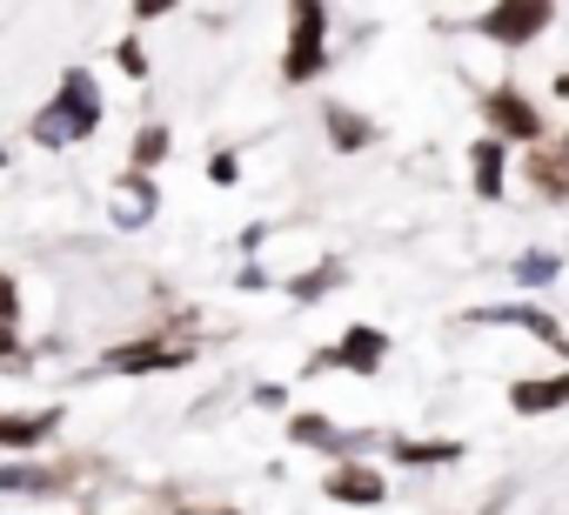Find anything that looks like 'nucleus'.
Masks as SVG:
<instances>
[{
    "label": "nucleus",
    "instance_id": "f3484780",
    "mask_svg": "<svg viewBox=\"0 0 569 515\" xmlns=\"http://www.w3.org/2000/svg\"><path fill=\"white\" fill-rule=\"evenodd\" d=\"M449 442H402V462H449Z\"/></svg>",
    "mask_w": 569,
    "mask_h": 515
},
{
    "label": "nucleus",
    "instance_id": "39448f33",
    "mask_svg": "<svg viewBox=\"0 0 569 515\" xmlns=\"http://www.w3.org/2000/svg\"><path fill=\"white\" fill-rule=\"evenodd\" d=\"M329 355H336V368L376 375V368H382V355H389V335H382V329H349V335H342V349H329Z\"/></svg>",
    "mask_w": 569,
    "mask_h": 515
},
{
    "label": "nucleus",
    "instance_id": "a211bd4d",
    "mask_svg": "<svg viewBox=\"0 0 569 515\" xmlns=\"http://www.w3.org/2000/svg\"><path fill=\"white\" fill-rule=\"evenodd\" d=\"M14 315H21V295H14L8 275H0V329H14Z\"/></svg>",
    "mask_w": 569,
    "mask_h": 515
},
{
    "label": "nucleus",
    "instance_id": "7ed1b4c3",
    "mask_svg": "<svg viewBox=\"0 0 569 515\" xmlns=\"http://www.w3.org/2000/svg\"><path fill=\"white\" fill-rule=\"evenodd\" d=\"M482 114H489V128H496V141H542V114H536V101H522L516 88H489L482 94Z\"/></svg>",
    "mask_w": 569,
    "mask_h": 515
},
{
    "label": "nucleus",
    "instance_id": "2eb2a0df",
    "mask_svg": "<svg viewBox=\"0 0 569 515\" xmlns=\"http://www.w3.org/2000/svg\"><path fill=\"white\" fill-rule=\"evenodd\" d=\"M134 161H141V168L168 161V128H141V141H134Z\"/></svg>",
    "mask_w": 569,
    "mask_h": 515
},
{
    "label": "nucleus",
    "instance_id": "dca6fc26",
    "mask_svg": "<svg viewBox=\"0 0 569 515\" xmlns=\"http://www.w3.org/2000/svg\"><path fill=\"white\" fill-rule=\"evenodd\" d=\"M296 442H322V448H336L342 435H336V428H329L322 415H296Z\"/></svg>",
    "mask_w": 569,
    "mask_h": 515
},
{
    "label": "nucleus",
    "instance_id": "4be33fe9",
    "mask_svg": "<svg viewBox=\"0 0 569 515\" xmlns=\"http://www.w3.org/2000/svg\"><path fill=\"white\" fill-rule=\"evenodd\" d=\"M562 154H569V141H562Z\"/></svg>",
    "mask_w": 569,
    "mask_h": 515
},
{
    "label": "nucleus",
    "instance_id": "4468645a",
    "mask_svg": "<svg viewBox=\"0 0 569 515\" xmlns=\"http://www.w3.org/2000/svg\"><path fill=\"white\" fill-rule=\"evenodd\" d=\"M329 128H336L342 148H362V141H369V121H356L349 108H329Z\"/></svg>",
    "mask_w": 569,
    "mask_h": 515
},
{
    "label": "nucleus",
    "instance_id": "0eeeda50",
    "mask_svg": "<svg viewBox=\"0 0 569 515\" xmlns=\"http://www.w3.org/2000/svg\"><path fill=\"white\" fill-rule=\"evenodd\" d=\"M522 168H529V188H536V194L569 201V154H562V148H536Z\"/></svg>",
    "mask_w": 569,
    "mask_h": 515
},
{
    "label": "nucleus",
    "instance_id": "9d476101",
    "mask_svg": "<svg viewBox=\"0 0 569 515\" xmlns=\"http://www.w3.org/2000/svg\"><path fill=\"white\" fill-rule=\"evenodd\" d=\"M322 488H329L336 502H382V495H389L376 468H336V475H329Z\"/></svg>",
    "mask_w": 569,
    "mask_h": 515
},
{
    "label": "nucleus",
    "instance_id": "412c9836",
    "mask_svg": "<svg viewBox=\"0 0 569 515\" xmlns=\"http://www.w3.org/2000/svg\"><path fill=\"white\" fill-rule=\"evenodd\" d=\"M194 515H234V508H194Z\"/></svg>",
    "mask_w": 569,
    "mask_h": 515
},
{
    "label": "nucleus",
    "instance_id": "f8f14e48",
    "mask_svg": "<svg viewBox=\"0 0 569 515\" xmlns=\"http://www.w3.org/2000/svg\"><path fill=\"white\" fill-rule=\"evenodd\" d=\"M502 154H509V148H502L496 134H489V141H476V188H482V201H496V194H502Z\"/></svg>",
    "mask_w": 569,
    "mask_h": 515
},
{
    "label": "nucleus",
    "instance_id": "f257e3e1",
    "mask_svg": "<svg viewBox=\"0 0 569 515\" xmlns=\"http://www.w3.org/2000/svg\"><path fill=\"white\" fill-rule=\"evenodd\" d=\"M94 121H101V101H94V81L74 68L68 81H61V101L34 121V141H48V148H61V141H81V134H94Z\"/></svg>",
    "mask_w": 569,
    "mask_h": 515
},
{
    "label": "nucleus",
    "instance_id": "9b49d317",
    "mask_svg": "<svg viewBox=\"0 0 569 515\" xmlns=\"http://www.w3.org/2000/svg\"><path fill=\"white\" fill-rule=\"evenodd\" d=\"M54 422H61L54 408H48V415H0V442H14V448L48 442V435H54Z\"/></svg>",
    "mask_w": 569,
    "mask_h": 515
},
{
    "label": "nucleus",
    "instance_id": "6ab92c4d",
    "mask_svg": "<svg viewBox=\"0 0 569 515\" xmlns=\"http://www.w3.org/2000/svg\"><path fill=\"white\" fill-rule=\"evenodd\" d=\"M121 68H128V74H148V54H141V41H121Z\"/></svg>",
    "mask_w": 569,
    "mask_h": 515
},
{
    "label": "nucleus",
    "instance_id": "1a4fd4ad",
    "mask_svg": "<svg viewBox=\"0 0 569 515\" xmlns=\"http://www.w3.org/2000/svg\"><path fill=\"white\" fill-rule=\"evenodd\" d=\"M476 322H516V329H529L536 342H549V349H562V355H569V335H562V329H556L542 309H482Z\"/></svg>",
    "mask_w": 569,
    "mask_h": 515
},
{
    "label": "nucleus",
    "instance_id": "20e7f679",
    "mask_svg": "<svg viewBox=\"0 0 569 515\" xmlns=\"http://www.w3.org/2000/svg\"><path fill=\"white\" fill-rule=\"evenodd\" d=\"M549 21H556L549 8H536V0H516V8H489V14H482V34H489L496 48H522V41H536Z\"/></svg>",
    "mask_w": 569,
    "mask_h": 515
},
{
    "label": "nucleus",
    "instance_id": "6e6552de",
    "mask_svg": "<svg viewBox=\"0 0 569 515\" xmlns=\"http://www.w3.org/2000/svg\"><path fill=\"white\" fill-rule=\"evenodd\" d=\"M509 402H516V415H549V408H562V402H569V375L516 382V388H509Z\"/></svg>",
    "mask_w": 569,
    "mask_h": 515
},
{
    "label": "nucleus",
    "instance_id": "aec40b11",
    "mask_svg": "<svg viewBox=\"0 0 569 515\" xmlns=\"http://www.w3.org/2000/svg\"><path fill=\"white\" fill-rule=\"evenodd\" d=\"M14 355V329H0V362H8Z\"/></svg>",
    "mask_w": 569,
    "mask_h": 515
},
{
    "label": "nucleus",
    "instance_id": "423d86ee",
    "mask_svg": "<svg viewBox=\"0 0 569 515\" xmlns=\"http://www.w3.org/2000/svg\"><path fill=\"white\" fill-rule=\"evenodd\" d=\"M108 368L121 375H148V368H188V349H168V342H134V349H114Z\"/></svg>",
    "mask_w": 569,
    "mask_h": 515
},
{
    "label": "nucleus",
    "instance_id": "ddd939ff",
    "mask_svg": "<svg viewBox=\"0 0 569 515\" xmlns=\"http://www.w3.org/2000/svg\"><path fill=\"white\" fill-rule=\"evenodd\" d=\"M556 269H562L556 254H522V262H516V282H522V289H542V282H556Z\"/></svg>",
    "mask_w": 569,
    "mask_h": 515
},
{
    "label": "nucleus",
    "instance_id": "f03ea898",
    "mask_svg": "<svg viewBox=\"0 0 569 515\" xmlns=\"http://www.w3.org/2000/svg\"><path fill=\"white\" fill-rule=\"evenodd\" d=\"M296 21V34H289V61H281V81H289V88H302V81H316L322 74V34H329V14L316 8V0H302V8L289 14Z\"/></svg>",
    "mask_w": 569,
    "mask_h": 515
}]
</instances>
